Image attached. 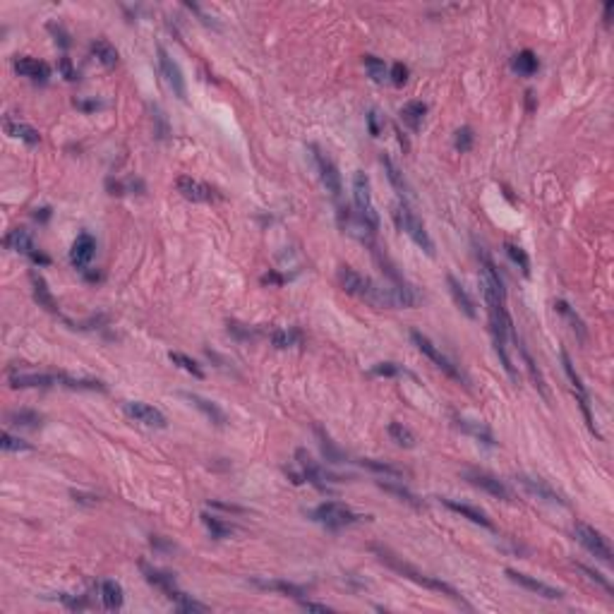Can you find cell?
I'll use <instances>...</instances> for the list:
<instances>
[{"instance_id": "obj_1", "label": "cell", "mask_w": 614, "mask_h": 614, "mask_svg": "<svg viewBox=\"0 0 614 614\" xmlns=\"http://www.w3.org/2000/svg\"><path fill=\"white\" fill-rule=\"evenodd\" d=\"M374 552L379 554V559H382V562L386 564V567H389V569H394V571H396V573H401V576H403V578H408V581L418 583V586L430 588V591H437V593H442V595L452 597L454 602H460V605H465V600L458 595V591H456V588H452V586H449V583L439 581V578L427 576V573H420L418 569H413V567H410V564L401 562V559L396 557V554H391L389 549L374 547Z\"/></svg>"}, {"instance_id": "obj_2", "label": "cell", "mask_w": 614, "mask_h": 614, "mask_svg": "<svg viewBox=\"0 0 614 614\" xmlns=\"http://www.w3.org/2000/svg\"><path fill=\"white\" fill-rule=\"evenodd\" d=\"M394 221H396V226H399V231H403L405 235L425 252V255L434 257V240L430 237V233L425 229L423 221H420V216L408 207V202H399V204L394 207Z\"/></svg>"}, {"instance_id": "obj_3", "label": "cell", "mask_w": 614, "mask_h": 614, "mask_svg": "<svg viewBox=\"0 0 614 614\" xmlns=\"http://www.w3.org/2000/svg\"><path fill=\"white\" fill-rule=\"evenodd\" d=\"M353 202L358 209V219L363 221L372 233L379 231V211L372 200V187H370V178L363 171L353 173Z\"/></svg>"}, {"instance_id": "obj_4", "label": "cell", "mask_w": 614, "mask_h": 614, "mask_svg": "<svg viewBox=\"0 0 614 614\" xmlns=\"http://www.w3.org/2000/svg\"><path fill=\"white\" fill-rule=\"evenodd\" d=\"M310 518L317 523H321V526H326L329 531H339V528L353 526V523L363 521V518H370V516H358V514L350 511V509L341 502H324L317 509H312Z\"/></svg>"}, {"instance_id": "obj_5", "label": "cell", "mask_w": 614, "mask_h": 614, "mask_svg": "<svg viewBox=\"0 0 614 614\" xmlns=\"http://www.w3.org/2000/svg\"><path fill=\"white\" fill-rule=\"evenodd\" d=\"M410 339H413V343L418 346V350L420 353L425 355V358L427 360H432L434 365H437L439 370H442L444 374H449V377L452 379H456V382H465V377H463V372H460V370L456 368V365L452 363V360L447 358V355L442 353V350H439V346H434L432 341L427 339V336L425 334H420V331H410Z\"/></svg>"}, {"instance_id": "obj_6", "label": "cell", "mask_w": 614, "mask_h": 614, "mask_svg": "<svg viewBox=\"0 0 614 614\" xmlns=\"http://www.w3.org/2000/svg\"><path fill=\"white\" fill-rule=\"evenodd\" d=\"M573 536H576L578 542H581L593 557L602 559L605 564L612 562V547L600 531H595V528L588 526V523H576V526H573Z\"/></svg>"}, {"instance_id": "obj_7", "label": "cell", "mask_w": 614, "mask_h": 614, "mask_svg": "<svg viewBox=\"0 0 614 614\" xmlns=\"http://www.w3.org/2000/svg\"><path fill=\"white\" fill-rule=\"evenodd\" d=\"M8 382L14 389H51V386H63L65 374L56 372H19V370H10Z\"/></svg>"}, {"instance_id": "obj_8", "label": "cell", "mask_w": 614, "mask_h": 614, "mask_svg": "<svg viewBox=\"0 0 614 614\" xmlns=\"http://www.w3.org/2000/svg\"><path fill=\"white\" fill-rule=\"evenodd\" d=\"M310 149L315 151V163H317V171H319L321 185L326 187V192H329L334 200H339L341 192H343V180H341V173H339V168H336V163L331 161L326 154H321L319 147L312 145Z\"/></svg>"}, {"instance_id": "obj_9", "label": "cell", "mask_w": 614, "mask_h": 614, "mask_svg": "<svg viewBox=\"0 0 614 614\" xmlns=\"http://www.w3.org/2000/svg\"><path fill=\"white\" fill-rule=\"evenodd\" d=\"M562 363H564V370H567V377L571 379L573 394L578 396V405H581V410H583V418H586V423H588V427H591V432L597 434L595 420H593V413H591V396H588L586 384H583L581 374L573 370V363H571V358H569L567 350H562ZM597 437H600V434H597Z\"/></svg>"}, {"instance_id": "obj_10", "label": "cell", "mask_w": 614, "mask_h": 614, "mask_svg": "<svg viewBox=\"0 0 614 614\" xmlns=\"http://www.w3.org/2000/svg\"><path fill=\"white\" fill-rule=\"evenodd\" d=\"M295 458H298V465L303 468V478L310 485H315L317 489H321V492H331L329 483H339V480L331 478V475L326 473V470L321 468V465L317 463V460L312 458L305 449H298V452H295Z\"/></svg>"}, {"instance_id": "obj_11", "label": "cell", "mask_w": 614, "mask_h": 614, "mask_svg": "<svg viewBox=\"0 0 614 614\" xmlns=\"http://www.w3.org/2000/svg\"><path fill=\"white\" fill-rule=\"evenodd\" d=\"M156 53H158V67H161L168 87L173 89V94H176L180 101H187V87H185V77H182L180 65H178V63L168 56V51L163 46H158Z\"/></svg>"}, {"instance_id": "obj_12", "label": "cell", "mask_w": 614, "mask_h": 614, "mask_svg": "<svg viewBox=\"0 0 614 614\" xmlns=\"http://www.w3.org/2000/svg\"><path fill=\"white\" fill-rule=\"evenodd\" d=\"M123 410H125L135 423H142V425H147V427H158V430L168 427L166 415L149 403H142V401H125V403H123Z\"/></svg>"}, {"instance_id": "obj_13", "label": "cell", "mask_w": 614, "mask_h": 614, "mask_svg": "<svg viewBox=\"0 0 614 614\" xmlns=\"http://www.w3.org/2000/svg\"><path fill=\"white\" fill-rule=\"evenodd\" d=\"M463 478L468 480L470 485H475V487H480V489H485L487 494H492V497L502 499V502H511V489H509L502 480L494 478V475L485 473V470H465Z\"/></svg>"}, {"instance_id": "obj_14", "label": "cell", "mask_w": 614, "mask_h": 614, "mask_svg": "<svg viewBox=\"0 0 614 614\" xmlns=\"http://www.w3.org/2000/svg\"><path fill=\"white\" fill-rule=\"evenodd\" d=\"M507 576L511 578L514 583H518L521 588H526V591H531V593H536V595L544 597V600H562V597H564V593L559 591V588L547 586V583L538 581V578L528 576V573H523V571H516V569H507Z\"/></svg>"}, {"instance_id": "obj_15", "label": "cell", "mask_w": 614, "mask_h": 614, "mask_svg": "<svg viewBox=\"0 0 614 614\" xmlns=\"http://www.w3.org/2000/svg\"><path fill=\"white\" fill-rule=\"evenodd\" d=\"M94 252H96V240H94L92 233H79L70 247V264L75 269H87L89 262L94 260Z\"/></svg>"}, {"instance_id": "obj_16", "label": "cell", "mask_w": 614, "mask_h": 614, "mask_svg": "<svg viewBox=\"0 0 614 614\" xmlns=\"http://www.w3.org/2000/svg\"><path fill=\"white\" fill-rule=\"evenodd\" d=\"M176 187L187 202H211L214 200V190L192 176H180L176 180Z\"/></svg>"}, {"instance_id": "obj_17", "label": "cell", "mask_w": 614, "mask_h": 614, "mask_svg": "<svg viewBox=\"0 0 614 614\" xmlns=\"http://www.w3.org/2000/svg\"><path fill=\"white\" fill-rule=\"evenodd\" d=\"M14 72L22 77L34 79V82H46V79L51 77V67H48L46 63L36 61V58H29V56L14 58Z\"/></svg>"}, {"instance_id": "obj_18", "label": "cell", "mask_w": 614, "mask_h": 614, "mask_svg": "<svg viewBox=\"0 0 614 614\" xmlns=\"http://www.w3.org/2000/svg\"><path fill=\"white\" fill-rule=\"evenodd\" d=\"M447 284H449V293H452V298H454V303H456L458 310L463 312L465 317H470V319H475V317H478V310H475L473 298H470V295H468V290L463 288V284H460V281L456 279V276H452V274L447 276Z\"/></svg>"}, {"instance_id": "obj_19", "label": "cell", "mask_w": 614, "mask_h": 614, "mask_svg": "<svg viewBox=\"0 0 614 614\" xmlns=\"http://www.w3.org/2000/svg\"><path fill=\"white\" fill-rule=\"evenodd\" d=\"M3 245L8 247V250L12 252H19V255H27L32 257L34 252H36V245H34V237L32 233H29L27 229H12L5 235Z\"/></svg>"}, {"instance_id": "obj_20", "label": "cell", "mask_w": 614, "mask_h": 614, "mask_svg": "<svg viewBox=\"0 0 614 614\" xmlns=\"http://www.w3.org/2000/svg\"><path fill=\"white\" fill-rule=\"evenodd\" d=\"M439 502H442L447 509H452L454 514H458V516L468 518V521H470V523H475V526L489 528V531H492V528H494V526H492V521H489V518H487V514L480 511V509H475V507H470V504H460V502H454V499H439Z\"/></svg>"}, {"instance_id": "obj_21", "label": "cell", "mask_w": 614, "mask_h": 614, "mask_svg": "<svg viewBox=\"0 0 614 614\" xmlns=\"http://www.w3.org/2000/svg\"><path fill=\"white\" fill-rule=\"evenodd\" d=\"M185 399L190 401V403L195 405V408L200 410V413L204 415L209 423L219 425V427H224V425H226V413L214 403V401L204 399V396H200V394H185Z\"/></svg>"}, {"instance_id": "obj_22", "label": "cell", "mask_w": 614, "mask_h": 614, "mask_svg": "<svg viewBox=\"0 0 614 614\" xmlns=\"http://www.w3.org/2000/svg\"><path fill=\"white\" fill-rule=\"evenodd\" d=\"M379 161H382L386 178H389V182H391V187L396 190V195L401 197V202H408L410 200V187H408V182H405L403 173L399 171V166H396V163L391 161V156H386V154H382Z\"/></svg>"}, {"instance_id": "obj_23", "label": "cell", "mask_w": 614, "mask_h": 614, "mask_svg": "<svg viewBox=\"0 0 614 614\" xmlns=\"http://www.w3.org/2000/svg\"><path fill=\"white\" fill-rule=\"evenodd\" d=\"M516 480L523 485V487L528 489V492H531V494H536L538 499H544V502H552V504H564V499L559 497V494L554 492V489L549 487V485L544 483V480H540V478H531V475H518Z\"/></svg>"}, {"instance_id": "obj_24", "label": "cell", "mask_w": 614, "mask_h": 614, "mask_svg": "<svg viewBox=\"0 0 614 614\" xmlns=\"http://www.w3.org/2000/svg\"><path fill=\"white\" fill-rule=\"evenodd\" d=\"M5 132H8L12 140H19V142H24V145H29V147H36L39 142H41L39 130H34V127L27 125V123L12 120V118H5Z\"/></svg>"}, {"instance_id": "obj_25", "label": "cell", "mask_w": 614, "mask_h": 614, "mask_svg": "<svg viewBox=\"0 0 614 614\" xmlns=\"http://www.w3.org/2000/svg\"><path fill=\"white\" fill-rule=\"evenodd\" d=\"M98 593H101V605L106 607V610H120L123 602H125L123 586L118 581H103L101 588H98Z\"/></svg>"}, {"instance_id": "obj_26", "label": "cell", "mask_w": 614, "mask_h": 614, "mask_svg": "<svg viewBox=\"0 0 614 614\" xmlns=\"http://www.w3.org/2000/svg\"><path fill=\"white\" fill-rule=\"evenodd\" d=\"M425 113H427V103L408 101L403 108H401V120H403L413 132H418L420 125H423V120H425Z\"/></svg>"}, {"instance_id": "obj_27", "label": "cell", "mask_w": 614, "mask_h": 614, "mask_svg": "<svg viewBox=\"0 0 614 614\" xmlns=\"http://www.w3.org/2000/svg\"><path fill=\"white\" fill-rule=\"evenodd\" d=\"M92 56L96 58L98 63H101L103 67H116L118 65V51L116 46H113L111 41H106V39H96V41H92Z\"/></svg>"}, {"instance_id": "obj_28", "label": "cell", "mask_w": 614, "mask_h": 614, "mask_svg": "<svg viewBox=\"0 0 614 614\" xmlns=\"http://www.w3.org/2000/svg\"><path fill=\"white\" fill-rule=\"evenodd\" d=\"M32 286H34V300H36L41 307H46L48 312H58L56 298H53L51 290H48L46 279H43L41 274H36V271H32Z\"/></svg>"}, {"instance_id": "obj_29", "label": "cell", "mask_w": 614, "mask_h": 614, "mask_svg": "<svg viewBox=\"0 0 614 614\" xmlns=\"http://www.w3.org/2000/svg\"><path fill=\"white\" fill-rule=\"evenodd\" d=\"M511 341H514V343H516L518 353H521L523 363H526V370H528V374H531V379H533V382H536V386H538V389H540V394H544V382H542V374H540V370H538L536 360H533L531 350H528V348H526V346H523L521 336H518V334H516V331H514V334H511Z\"/></svg>"}, {"instance_id": "obj_30", "label": "cell", "mask_w": 614, "mask_h": 614, "mask_svg": "<svg viewBox=\"0 0 614 614\" xmlns=\"http://www.w3.org/2000/svg\"><path fill=\"white\" fill-rule=\"evenodd\" d=\"M511 67L514 70L518 72V75H523V77H533L538 72V67H540V61H538V56L533 51H518L516 56L511 58Z\"/></svg>"}, {"instance_id": "obj_31", "label": "cell", "mask_w": 614, "mask_h": 614, "mask_svg": "<svg viewBox=\"0 0 614 614\" xmlns=\"http://www.w3.org/2000/svg\"><path fill=\"white\" fill-rule=\"evenodd\" d=\"M142 573H145V578L151 583V586H156L158 591H163L166 595L171 591H176V578H173L171 573L158 571V569H151V567H147V564H142Z\"/></svg>"}, {"instance_id": "obj_32", "label": "cell", "mask_w": 614, "mask_h": 614, "mask_svg": "<svg viewBox=\"0 0 614 614\" xmlns=\"http://www.w3.org/2000/svg\"><path fill=\"white\" fill-rule=\"evenodd\" d=\"M168 600L173 602V605L178 607V610L180 612H200V614H204V612H209V607L204 605V602H197V600H192L190 595H185V593H180L176 588V591H171L168 593Z\"/></svg>"}, {"instance_id": "obj_33", "label": "cell", "mask_w": 614, "mask_h": 614, "mask_svg": "<svg viewBox=\"0 0 614 614\" xmlns=\"http://www.w3.org/2000/svg\"><path fill=\"white\" fill-rule=\"evenodd\" d=\"M456 425H458L460 430H463V432H468V434H473L475 439H480V442H483V444H487V447H494V437H492V432H489V430L485 427V425L473 423V420H460V418H456Z\"/></svg>"}, {"instance_id": "obj_34", "label": "cell", "mask_w": 614, "mask_h": 614, "mask_svg": "<svg viewBox=\"0 0 614 614\" xmlns=\"http://www.w3.org/2000/svg\"><path fill=\"white\" fill-rule=\"evenodd\" d=\"M389 437H391V442H396L399 447H403V449H413L415 442H418L415 434L410 432L403 423H391L389 425Z\"/></svg>"}, {"instance_id": "obj_35", "label": "cell", "mask_w": 614, "mask_h": 614, "mask_svg": "<svg viewBox=\"0 0 614 614\" xmlns=\"http://www.w3.org/2000/svg\"><path fill=\"white\" fill-rule=\"evenodd\" d=\"M8 423L14 425V427H39L41 425V415L34 413V410H12V413H8Z\"/></svg>"}, {"instance_id": "obj_36", "label": "cell", "mask_w": 614, "mask_h": 614, "mask_svg": "<svg viewBox=\"0 0 614 614\" xmlns=\"http://www.w3.org/2000/svg\"><path fill=\"white\" fill-rule=\"evenodd\" d=\"M363 65H365V70H368V75L377 84H384L386 79H389V67H386L384 61H379L377 56H365Z\"/></svg>"}, {"instance_id": "obj_37", "label": "cell", "mask_w": 614, "mask_h": 614, "mask_svg": "<svg viewBox=\"0 0 614 614\" xmlns=\"http://www.w3.org/2000/svg\"><path fill=\"white\" fill-rule=\"evenodd\" d=\"M257 586L266 588V591H279V593H284V595L295 597V600H303V595H305V588L293 586V583H286V581H257Z\"/></svg>"}, {"instance_id": "obj_38", "label": "cell", "mask_w": 614, "mask_h": 614, "mask_svg": "<svg viewBox=\"0 0 614 614\" xmlns=\"http://www.w3.org/2000/svg\"><path fill=\"white\" fill-rule=\"evenodd\" d=\"M379 487L384 489V492H389V494H396V497L401 499V502H405V504H410V507H423V504L418 502V497H415L413 492H410V489H405V487H401V485H394V483H384V480H379Z\"/></svg>"}, {"instance_id": "obj_39", "label": "cell", "mask_w": 614, "mask_h": 614, "mask_svg": "<svg viewBox=\"0 0 614 614\" xmlns=\"http://www.w3.org/2000/svg\"><path fill=\"white\" fill-rule=\"evenodd\" d=\"M554 307H557V312H559V315H564L569 321H571V329L576 331L578 336H581V341L586 339V326H583L581 317H578L576 312H573L571 307H569V303H564V300H557V303H554Z\"/></svg>"}, {"instance_id": "obj_40", "label": "cell", "mask_w": 614, "mask_h": 614, "mask_svg": "<svg viewBox=\"0 0 614 614\" xmlns=\"http://www.w3.org/2000/svg\"><path fill=\"white\" fill-rule=\"evenodd\" d=\"M202 521H204V526L209 528L211 538H216V540H224L233 533V528L229 526V523H224L221 518H216V516H209V514H202Z\"/></svg>"}, {"instance_id": "obj_41", "label": "cell", "mask_w": 614, "mask_h": 614, "mask_svg": "<svg viewBox=\"0 0 614 614\" xmlns=\"http://www.w3.org/2000/svg\"><path fill=\"white\" fill-rule=\"evenodd\" d=\"M168 358H171V363H173V365H178V368H182V370H185V372H190L192 377H197V379L204 377V372H202L200 365H197L192 358H187L185 353H168Z\"/></svg>"}, {"instance_id": "obj_42", "label": "cell", "mask_w": 614, "mask_h": 614, "mask_svg": "<svg viewBox=\"0 0 614 614\" xmlns=\"http://www.w3.org/2000/svg\"><path fill=\"white\" fill-rule=\"evenodd\" d=\"M504 250H507V255L511 257V262L514 264H518L521 266V271L523 274H531V260H528V255L526 252L521 250V247L518 245H514V242H507V245H504Z\"/></svg>"}, {"instance_id": "obj_43", "label": "cell", "mask_w": 614, "mask_h": 614, "mask_svg": "<svg viewBox=\"0 0 614 614\" xmlns=\"http://www.w3.org/2000/svg\"><path fill=\"white\" fill-rule=\"evenodd\" d=\"M360 465L374 470V473L389 475V478H403V473H401L399 468H394V465H389V463H379V460H374V458H360Z\"/></svg>"}, {"instance_id": "obj_44", "label": "cell", "mask_w": 614, "mask_h": 614, "mask_svg": "<svg viewBox=\"0 0 614 614\" xmlns=\"http://www.w3.org/2000/svg\"><path fill=\"white\" fill-rule=\"evenodd\" d=\"M0 447H3V452H32V444L19 437H12L10 432L0 434Z\"/></svg>"}, {"instance_id": "obj_45", "label": "cell", "mask_w": 614, "mask_h": 614, "mask_svg": "<svg viewBox=\"0 0 614 614\" xmlns=\"http://www.w3.org/2000/svg\"><path fill=\"white\" fill-rule=\"evenodd\" d=\"M473 140H475L473 130H470L468 125H463V127H458L456 135H454V147H456L460 154H465V151L473 149Z\"/></svg>"}, {"instance_id": "obj_46", "label": "cell", "mask_w": 614, "mask_h": 614, "mask_svg": "<svg viewBox=\"0 0 614 614\" xmlns=\"http://www.w3.org/2000/svg\"><path fill=\"white\" fill-rule=\"evenodd\" d=\"M298 339H300V334H298V331L276 329L274 334H271V343H274L276 348H290V346H293Z\"/></svg>"}, {"instance_id": "obj_47", "label": "cell", "mask_w": 614, "mask_h": 614, "mask_svg": "<svg viewBox=\"0 0 614 614\" xmlns=\"http://www.w3.org/2000/svg\"><path fill=\"white\" fill-rule=\"evenodd\" d=\"M576 567H578V569H581V571H583V573H586V576H588V578H591V581H595V583H597V586H600V588H605V591H607V593H612V583H610V581H607V578H605V576H602V573H600V571H595V569L586 567V564H576Z\"/></svg>"}, {"instance_id": "obj_48", "label": "cell", "mask_w": 614, "mask_h": 614, "mask_svg": "<svg viewBox=\"0 0 614 614\" xmlns=\"http://www.w3.org/2000/svg\"><path fill=\"white\" fill-rule=\"evenodd\" d=\"M389 79L396 84V87H403V84L408 82V67H405L403 63H394L389 70Z\"/></svg>"}, {"instance_id": "obj_49", "label": "cell", "mask_w": 614, "mask_h": 614, "mask_svg": "<svg viewBox=\"0 0 614 614\" xmlns=\"http://www.w3.org/2000/svg\"><path fill=\"white\" fill-rule=\"evenodd\" d=\"M403 370L396 363H379L372 368V374H379V377H394V374H401Z\"/></svg>"}, {"instance_id": "obj_50", "label": "cell", "mask_w": 614, "mask_h": 614, "mask_svg": "<svg viewBox=\"0 0 614 614\" xmlns=\"http://www.w3.org/2000/svg\"><path fill=\"white\" fill-rule=\"evenodd\" d=\"M61 72L63 75H65V79H77V70L75 67H72V63H70V58H61Z\"/></svg>"}, {"instance_id": "obj_51", "label": "cell", "mask_w": 614, "mask_h": 614, "mask_svg": "<svg viewBox=\"0 0 614 614\" xmlns=\"http://www.w3.org/2000/svg\"><path fill=\"white\" fill-rule=\"evenodd\" d=\"M48 29H51V32L56 34V41L61 43L63 48H67V46H70V39H67V34L63 32L61 27H56V24H51V27H48Z\"/></svg>"}, {"instance_id": "obj_52", "label": "cell", "mask_w": 614, "mask_h": 614, "mask_svg": "<svg viewBox=\"0 0 614 614\" xmlns=\"http://www.w3.org/2000/svg\"><path fill=\"white\" fill-rule=\"evenodd\" d=\"M300 607H305V610H312V612H331V607L319 605V602H312V600H300Z\"/></svg>"}, {"instance_id": "obj_53", "label": "cell", "mask_w": 614, "mask_h": 614, "mask_svg": "<svg viewBox=\"0 0 614 614\" xmlns=\"http://www.w3.org/2000/svg\"><path fill=\"white\" fill-rule=\"evenodd\" d=\"M368 120H370V132H372V137H379V125H377V113H370L368 116Z\"/></svg>"}, {"instance_id": "obj_54", "label": "cell", "mask_w": 614, "mask_h": 614, "mask_svg": "<svg viewBox=\"0 0 614 614\" xmlns=\"http://www.w3.org/2000/svg\"><path fill=\"white\" fill-rule=\"evenodd\" d=\"M612 12H614V0H610V3L605 5V24L607 27L612 24Z\"/></svg>"}]
</instances>
